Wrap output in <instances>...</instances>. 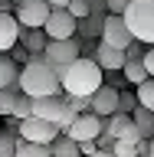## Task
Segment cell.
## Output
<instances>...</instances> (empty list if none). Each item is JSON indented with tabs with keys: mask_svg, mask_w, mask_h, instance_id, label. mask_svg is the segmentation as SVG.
<instances>
[{
	"mask_svg": "<svg viewBox=\"0 0 154 157\" xmlns=\"http://www.w3.org/2000/svg\"><path fill=\"white\" fill-rule=\"evenodd\" d=\"M95 157H115V154H112V151H98Z\"/></svg>",
	"mask_w": 154,
	"mask_h": 157,
	"instance_id": "cell-33",
	"label": "cell"
},
{
	"mask_svg": "<svg viewBox=\"0 0 154 157\" xmlns=\"http://www.w3.org/2000/svg\"><path fill=\"white\" fill-rule=\"evenodd\" d=\"M121 72H125L128 85H135V88L148 82V72H144V66H141V62H125V69H121Z\"/></svg>",
	"mask_w": 154,
	"mask_h": 157,
	"instance_id": "cell-22",
	"label": "cell"
},
{
	"mask_svg": "<svg viewBox=\"0 0 154 157\" xmlns=\"http://www.w3.org/2000/svg\"><path fill=\"white\" fill-rule=\"evenodd\" d=\"M115 111H118V88L115 85H102L95 95H92V115L105 121V118H112Z\"/></svg>",
	"mask_w": 154,
	"mask_h": 157,
	"instance_id": "cell-11",
	"label": "cell"
},
{
	"mask_svg": "<svg viewBox=\"0 0 154 157\" xmlns=\"http://www.w3.org/2000/svg\"><path fill=\"white\" fill-rule=\"evenodd\" d=\"M17 134H20V141H30V144H43V147H49V144L59 137V131H56V124H49V121L26 118V121H20V124H17Z\"/></svg>",
	"mask_w": 154,
	"mask_h": 157,
	"instance_id": "cell-6",
	"label": "cell"
},
{
	"mask_svg": "<svg viewBox=\"0 0 154 157\" xmlns=\"http://www.w3.org/2000/svg\"><path fill=\"white\" fill-rule=\"evenodd\" d=\"M46 3H49V10H66L72 0H46Z\"/></svg>",
	"mask_w": 154,
	"mask_h": 157,
	"instance_id": "cell-32",
	"label": "cell"
},
{
	"mask_svg": "<svg viewBox=\"0 0 154 157\" xmlns=\"http://www.w3.org/2000/svg\"><path fill=\"white\" fill-rule=\"evenodd\" d=\"M135 98H138V108L154 111V78H148L144 85H138V88H135Z\"/></svg>",
	"mask_w": 154,
	"mask_h": 157,
	"instance_id": "cell-20",
	"label": "cell"
},
{
	"mask_svg": "<svg viewBox=\"0 0 154 157\" xmlns=\"http://www.w3.org/2000/svg\"><path fill=\"white\" fill-rule=\"evenodd\" d=\"M148 157H154V141H151V151H148Z\"/></svg>",
	"mask_w": 154,
	"mask_h": 157,
	"instance_id": "cell-34",
	"label": "cell"
},
{
	"mask_svg": "<svg viewBox=\"0 0 154 157\" xmlns=\"http://www.w3.org/2000/svg\"><path fill=\"white\" fill-rule=\"evenodd\" d=\"M17 95H20V88H0V118H10Z\"/></svg>",
	"mask_w": 154,
	"mask_h": 157,
	"instance_id": "cell-24",
	"label": "cell"
},
{
	"mask_svg": "<svg viewBox=\"0 0 154 157\" xmlns=\"http://www.w3.org/2000/svg\"><path fill=\"white\" fill-rule=\"evenodd\" d=\"M62 108H66V95L39 98V101H33V118H39V121H49V124H56V121H59V115H62Z\"/></svg>",
	"mask_w": 154,
	"mask_h": 157,
	"instance_id": "cell-13",
	"label": "cell"
},
{
	"mask_svg": "<svg viewBox=\"0 0 154 157\" xmlns=\"http://www.w3.org/2000/svg\"><path fill=\"white\" fill-rule=\"evenodd\" d=\"M95 66L102 69V72H121V69H125V52L108 49V46L98 43V49H95Z\"/></svg>",
	"mask_w": 154,
	"mask_h": 157,
	"instance_id": "cell-14",
	"label": "cell"
},
{
	"mask_svg": "<svg viewBox=\"0 0 154 157\" xmlns=\"http://www.w3.org/2000/svg\"><path fill=\"white\" fill-rule=\"evenodd\" d=\"M46 33L43 29H20V46H23V52H26L30 59L33 56H43L46 52Z\"/></svg>",
	"mask_w": 154,
	"mask_h": 157,
	"instance_id": "cell-15",
	"label": "cell"
},
{
	"mask_svg": "<svg viewBox=\"0 0 154 157\" xmlns=\"http://www.w3.org/2000/svg\"><path fill=\"white\" fill-rule=\"evenodd\" d=\"M121 20L135 43H154V0H131Z\"/></svg>",
	"mask_w": 154,
	"mask_h": 157,
	"instance_id": "cell-3",
	"label": "cell"
},
{
	"mask_svg": "<svg viewBox=\"0 0 154 157\" xmlns=\"http://www.w3.org/2000/svg\"><path fill=\"white\" fill-rule=\"evenodd\" d=\"M105 131V121L102 118H95L92 111H85V115H79L76 121H72V128H69L66 134L76 141V144H85V141H98V134Z\"/></svg>",
	"mask_w": 154,
	"mask_h": 157,
	"instance_id": "cell-7",
	"label": "cell"
},
{
	"mask_svg": "<svg viewBox=\"0 0 154 157\" xmlns=\"http://www.w3.org/2000/svg\"><path fill=\"white\" fill-rule=\"evenodd\" d=\"M43 33H46L49 43H59V39H72L76 36V20L69 17L66 10H53L46 20V26H43Z\"/></svg>",
	"mask_w": 154,
	"mask_h": 157,
	"instance_id": "cell-9",
	"label": "cell"
},
{
	"mask_svg": "<svg viewBox=\"0 0 154 157\" xmlns=\"http://www.w3.org/2000/svg\"><path fill=\"white\" fill-rule=\"evenodd\" d=\"M49 154H53V157H82V154H79V144L69 134H59L56 141L49 144Z\"/></svg>",
	"mask_w": 154,
	"mask_h": 157,
	"instance_id": "cell-18",
	"label": "cell"
},
{
	"mask_svg": "<svg viewBox=\"0 0 154 157\" xmlns=\"http://www.w3.org/2000/svg\"><path fill=\"white\" fill-rule=\"evenodd\" d=\"M131 121H135L141 141H154V111H144V108H135L131 111Z\"/></svg>",
	"mask_w": 154,
	"mask_h": 157,
	"instance_id": "cell-17",
	"label": "cell"
},
{
	"mask_svg": "<svg viewBox=\"0 0 154 157\" xmlns=\"http://www.w3.org/2000/svg\"><path fill=\"white\" fill-rule=\"evenodd\" d=\"M49 13H53V10H49L46 0H17L13 20L20 23V29H43Z\"/></svg>",
	"mask_w": 154,
	"mask_h": 157,
	"instance_id": "cell-4",
	"label": "cell"
},
{
	"mask_svg": "<svg viewBox=\"0 0 154 157\" xmlns=\"http://www.w3.org/2000/svg\"><path fill=\"white\" fill-rule=\"evenodd\" d=\"M13 157H53V154H49V147H43V144L17 141V154H13Z\"/></svg>",
	"mask_w": 154,
	"mask_h": 157,
	"instance_id": "cell-23",
	"label": "cell"
},
{
	"mask_svg": "<svg viewBox=\"0 0 154 157\" xmlns=\"http://www.w3.org/2000/svg\"><path fill=\"white\" fill-rule=\"evenodd\" d=\"M138 157H148V154H138Z\"/></svg>",
	"mask_w": 154,
	"mask_h": 157,
	"instance_id": "cell-35",
	"label": "cell"
},
{
	"mask_svg": "<svg viewBox=\"0 0 154 157\" xmlns=\"http://www.w3.org/2000/svg\"><path fill=\"white\" fill-rule=\"evenodd\" d=\"M105 7H108V13H115V17H121L128 7H131V0H105Z\"/></svg>",
	"mask_w": 154,
	"mask_h": 157,
	"instance_id": "cell-29",
	"label": "cell"
},
{
	"mask_svg": "<svg viewBox=\"0 0 154 157\" xmlns=\"http://www.w3.org/2000/svg\"><path fill=\"white\" fill-rule=\"evenodd\" d=\"M141 66H144L148 78H154V49H144V56H141Z\"/></svg>",
	"mask_w": 154,
	"mask_h": 157,
	"instance_id": "cell-30",
	"label": "cell"
},
{
	"mask_svg": "<svg viewBox=\"0 0 154 157\" xmlns=\"http://www.w3.org/2000/svg\"><path fill=\"white\" fill-rule=\"evenodd\" d=\"M79 154H82V157H95V154H98L95 141H85V144H79Z\"/></svg>",
	"mask_w": 154,
	"mask_h": 157,
	"instance_id": "cell-31",
	"label": "cell"
},
{
	"mask_svg": "<svg viewBox=\"0 0 154 157\" xmlns=\"http://www.w3.org/2000/svg\"><path fill=\"white\" fill-rule=\"evenodd\" d=\"M69 108L76 111V115H85V111H92V98H79V95H66Z\"/></svg>",
	"mask_w": 154,
	"mask_h": 157,
	"instance_id": "cell-26",
	"label": "cell"
},
{
	"mask_svg": "<svg viewBox=\"0 0 154 157\" xmlns=\"http://www.w3.org/2000/svg\"><path fill=\"white\" fill-rule=\"evenodd\" d=\"M20 66L13 56H0V88H20Z\"/></svg>",
	"mask_w": 154,
	"mask_h": 157,
	"instance_id": "cell-16",
	"label": "cell"
},
{
	"mask_svg": "<svg viewBox=\"0 0 154 157\" xmlns=\"http://www.w3.org/2000/svg\"><path fill=\"white\" fill-rule=\"evenodd\" d=\"M20 95L33 98V101H39V98H53L62 92V85H59L56 72H53V66H49L43 56H33L23 62V69H20Z\"/></svg>",
	"mask_w": 154,
	"mask_h": 157,
	"instance_id": "cell-1",
	"label": "cell"
},
{
	"mask_svg": "<svg viewBox=\"0 0 154 157\" xmlns=\"http://www.w3.org/2000/svg\"><path fill=\"white\" fill-rule=\"evenodd\" d=\"M20 43V23L13 13H0V56H10Z\"/></svg>",
	"mask_w": 154,
	"mask_h": 157,
	"instance_id": "cell-12",
	"label": "cell"
},
{
	"mask_svg": "<svg viewBox=\"0 0 154 157\" xmlns=\"http://www.w3.org/2000/svg\"><path fill=\"white\" fill-rule=\"evenodd\" d=\"M135 108H138V98L135 95H121V92H118V111H121V115H131Z\"/></svg>",
	"mask_w": 154,
	"mask_h": 157,
	"instance_id": "cell-28",
	"label": "cell"
},
{
	"mask_svg": "<svg viewBox=\"0 0 154 157\" xmlns=\"http://www.w3.org/2000/svg\"><path fill=\"white\" fill-rule=\"evenodd\" d=\"M59 85L66 95H79V98H92L98 88L105 85L102 82V69L95 66V59L89 56H79L72 66L66 69V75L59 78Z\"/></svg>",
	"mask_w": 154,
	"mask_h": 157,
	"instance_id": "cell-2",
	"label": "cell"
},
{
	"mask_svg": "<svg viewBox=\"0 0 154 157\" xmlns=\"http://www.w3.org/2000/svg\"><path fill=\"white\" fill-rule=\"evenodd\" d=\"M43 59H46L49 66L66 69V66H72V62L79 59V43H76V39H59V43H46V52H43Z\"/></svg>",
	"mask_w": 154,
	"mask_h": 157,
	"instance_id": "cell-10",
	"label": "cell"
},
{
	"mask_svg": "<svg viewBox=\"0 0 154 157\" xmlns=\"http://www.w3.org/2000/svg\"><path fill=\"white\" fill-rule=\"evenodd\" d=\"M10 118L13 121H26V118H33V98H26V95H17V101H13V111H10Z\"/></svg>",
	"mask_w": 154,
	"mask_h": 157,
	"instance_id": "cell-21",
	"label": "cell"
},
{
	"mask_svg": "<svg viewBox=\"0 0 154 157\" xmlns=\"http://www.w3.org/2000/svg\"><path fill=\"white\" fill-rule=\"evenodd\" d=\"M66 13H69V17H72V20L79 23V20L92 17V7H89V0H72V3L66 7Z\"/></svg>",
	"mask_w": 154,
	"mask_h": 157,
	"instance_id": "cell-25",
	"label": "cell"
},
{
	"mask_svg": "<svg viewBox=\"0 0 154 157\" xmlns=\"http://www.w3.org/2000/svg\"><path fill=\"white\" fill-rule=\"evenodd\" d=\"M98 43H102V46H108V49H118V52H125V49L135 43V39H131V33H128L125 20H121V17H115V13H108V17L102 20Z\"/></svg>",
	"mask_w": 154,
	"mask_h": 157,
	"instance_id": "cell-5",
	"label": "cell"
},
{
	"mask_svg": "<svg viewBox=\"0 0 154 157\" xmlns=\"http://www.w3.org/2000/svg\"><path fill=\"white\" fill-rule=\"evenodd\" d=\"M112 154H115V157H138V144H128V141H115Z\"/></svg>",
	"mask_w": 154,
	"mask_h": 157,
	"instance_id": "cell-27",
	"label": "cell"
},
{
	"mask_svg": "<svg viewBox=\"0 0 154 157\" xmlns=\"http://www.w3.org/2000/svg\"><path fill=\"white\" fill-rule=\"evenodd\" d=\"M17 128H0V157H13L17 154Z\"/></svg>",
	"mask_w": 154,
	"mask_h": 157,
	"instance_id": "cell-19",
	"label": "cell"
},
{
	"mask_svg": "<svg viewBox=\"0 0 154 157\" xmlns=\"http://www.w3.org/2000/svg\"><path fill=\"white\" fill-rule=\"evenodd\" d=\"M105 134L112 137V141H128V144H138V141H141L131 115H121V111H115L112 118H105Z\"/></svg>",
	"mask_w": 154,
	"mask_h": 157,
	"instance_id": "cell-8",
	"label": "cell"
}]
</instances>
